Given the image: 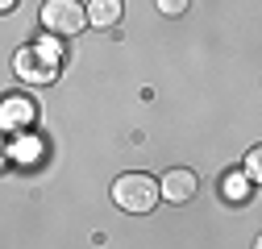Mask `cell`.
Instances as JSON below:
<instances>
[{"mask_svg":"<svg viewBox=\"0 0 262 249\" xmlns=\"http://www.w3.org/2000/svg\"><path fill=\"white\" fill-rule=\"evenodd\" d=\"M42 25H46L50 38H75L88 25V17H83L79 0H46L42 5Z\"/></svg>","mask_w":262,"mask_h":249,"instance_id":"3957f363","label":"cell"},{"mask_svg":"<svg viewBox=\"0 0 262 249\" xmlns=\"http://www.w3.org/2000/svg\"><path fill=\"white\" fill-rule=\"evenodd\" d=\"M221 195H225L229 204H246V200L254 195V183H250L242 170H229V175L221 179Z\"/></svg>","mask_w":262,"mask_h":249,"instance_id":"52a82bcc","label":"cell"},{"mask_svg":"<svg viewBox=\"0 0 262 249\" xmlns=\"http://www.w3.org/2000/svg\"><path fill=\"white\" fill-rule=\"evenodd\" d=\"M121 13H125L121 0H92V5L83 9L88 25H96V29H113V25L121 21Z\"/></svg>","mask_w":262,"mask_h":249,"instance_id":"8992f818","label":"cell"},{"mask_svg":"<svg viewBox=\"0 0 262 249\" xmlns=\"http://www.w3.org/2000/svg\"><path fill=\"white\" fill-rule=\"evenodd\" d=\"M154 5H158V13L179 17V13H187V5H191V0H154Z\"/></svg>","mask_w":262,"mask_h":249,"instance_id":"ba28073f","label":"cell"},{"mask_svg":"<svg viewBox=\"0 0 262 249\" xmlns=\"http://www.w3.org/2000/svg\"><path fill=\"white\" fill-rule=\"evenodd\" d=\"M13 67H17V75H21L25 83H54L58 71H62V54H58L54 42H38V46L17 50Z\"/></svg>","mask_w":262,"mask_h":249,"instance_id":"6da1fadb","label":"cell"},{"mask_svg":"<svg viewBox=\"0 0 262 249\" xmlns=\"http://www.w3.org/2000/svg\"><path fill=\"white\" fill-rule=\"evenodd\" d=\"M195 191H200V179H195V170H187V166L167 170V175H162V183H158V195L167 200V204H187Z\"/></svg>","mask_w":262,"mask_h":249,"instance_id":"277c9868","label":"cell"},{"mask_svg":"<svg viewBox=\"0 0 262 249\" xmlns=\"http://www.w3.org/2000/svg\"><path fill=\"white\" fill-rule=\"evenodd\" d=\"M9 9H17V0H0V13H9Z\"/></svg>","mask_w":262,"mask_h":249,"instance_id":"30bf717a","label":"cell"},{"mask_svg":"<svg viewBox=\"0 0 262 249\" xmlns=\"http://www.w3.org/2000/svg\"><path fill=\"white\" fill-rule=\"evenodd\" d=\"M258 175H262V150H250V158H246V179L258 183Z\"/></svg>","mask_w":262,"mask_h":249,"instance_id":"9c48e42d","label":"cell"},{"mask_svg":"<svg viewBox=\"0 0 262 249\" xmlns=\"http://www.w3.org/2000/svg\"><path fill=\"white\" fill-rule=\"evenodd\" d=\"M113 200H117L121 212L146 216V212H154V204H158L162 195H158V183H154L150 175L134 170V175H121V179L113 183Z\"/></svg>","mask_w":262,"mask_h":249,"instance_id":"7a4b0ae2","label":"cell"},{"mask_svg":"<svg viewBox=\"0 0 262 249\" xmlns=\"http://www.w3.org/2000/svg\"><path fill=\"white\" fill-rule=\"evenodd\" d=\"M0 124L5 129H25V124H34V100L29 96H9L0 104Z\"/></svg>","mask_w":262,"mask_h":249,"instance_id":"5b68a950","label":"cell"}]
</instances>
